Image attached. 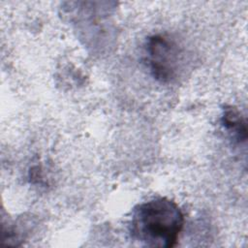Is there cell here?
Instances as JSON below:
<instances>
[{"label": "cell", "instance_id": "1", "mask_svg": "<svg viewBox=\"0 0 248 248\" xmlns=\"http://www.w3.org/2000/svg\"><path fill=\"white\" fill-rule=\"evenodd\" d=\"M183 225L179 206L170 199L157 198L134 208L129 232L142 246L170 248L176 245Z\"/></svg>", "mask_w": 248, "mask_h": 248}, {"label": "cell", "instance_id": "2", "mask_svg": "<svg viewBox=\"0 0 248 248\" xmlns=\"http://www.w3.org/2000/svg\"><path fill=\"white\" fill-rule=\"evenodd\" d=\"M146 64L152 77L164 83L176 78L180 65V50L177 45L163 35H153L145 43Z\"/></svg>", "mask_w": 248, "mask_h": 248}, {"label": "cell", "instance_id": "3", "mask_svg": "<svg viewBox=\"0 0 248 248\" xmlns=\"http://www.w3.org/2000/svg\"><path fill=\"white\" fill-rule=\"evenodd\" d=\"M221 123L225 130L237 143L245 142L247 140L246 120L240 111L232 106H225L223 108Z\"/></svg>", "mask_w": 248, "mask_h": 248}]
</instances>
